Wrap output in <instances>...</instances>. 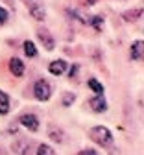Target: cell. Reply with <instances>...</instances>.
Masks as SVG:
<instances>
[{"label":"cell","instance_id":"17","mask_svg":"<svg viewBox=\"0 0 144 155\" xmlns=\"http://www.w3.org/2000/svg\"><path fill=\"white\" fill-rule=\"evenodd\" d=\"M74 102H76V94H74V92H65V94H63V105H65V107L72 105Z\"/></svg>","mask_w":144,"mask_h":155},{"label":"cell","instance_id":"6","mask_svg":"<svg viewBox=\"0 0 144 155\" xmlns=\"http://www.w3.org/2000/svg\"><path fill=\"white\" fill-rule=\"evenodd\" d=\"M9 72L15 76V78H20L24 74V63L18 59V57H11L9 59Z\"/></svg>","mask_w":144,"mask_h":155},{"label":"cell","instance_id":"23","mask_svg":"<svg viewBox=\"0 0 144 155\" xmlns=\"http://www.w3.org/2000/svg\"><path fill=\"white\" fill-rule=\"evenodd\" d=\"M6 2H8V4H13V0H6Z\"/></svg>","mask_w":144,"mask_h":155},{"label":"cell","instance_id":"11","mask_svg":"<svg viewBox=\"0 0 144 155\" xmlns=\"http://www.w3.org/2000/svg\"><path fill=\"white\" fill-rule=\"evenodd\" d=\"M9 113V98L8 94L0 91V114H8Z\"/></svg>","mask_w":144,"mask_h":155},{"label":"cell","instance_id":"22","mask_svg":"<svg viewBox=\"0 0 144 155\" xmlns=\"http://www.w3.org/2000/svg\"><path fill=\"white\" fill-rule=\"evenodd\" d=\"M96 2H98V0H85L87 6H92V4H96Z\"/></svg>","mask_w":144,"mask_h":155},{"label":"cell","instance_id":"3","mask_svg":"<svg viewBox=\"0 0 144 155\" xmlns=\"http://www.w3.org/2000/svg\"><path fill=\"white\" fill-rule=\"evenodd\" d=\"M37 37L41 39V43H43V46L46 50H54L55 48V41H54V37L50 35V31L46 28H39L37 30Z\"/></svg>","mask_w":144,"mask_h":155},{"label":"cell","instance_id":"14","mask_svg":"<svg viewBox=\"0 0 144 155\" xmlns=\"http://www.w3.org/2000/svg\"><path fill=\"white\" fill-rule=\"evenodd\" d=\"M140 17H142V9H129V11L124 13V18L128 22H135V21H139Z\"/></svg>","mask_w":144,"mask_h":155},{"label":"cell","instance_id":"8","mask_svg":"<svg viewBox=\"0 0 144 155\" xmlns=\"http://www.w3.org/2000/svg\"><path fill=\"white\" fill-rule=\"evenodd\" d=\"M144 57V41H135L133 43V46H131V59H135V61H140Z\"/></svg>","mask_w":144,"mask_h":155},{"label":"cell","instance_id":"16","mask_svg":"<svg viewBox=\"0 0 144 155\" xmlns=\"http://www.w3.org/2000/svg\"><path fill=\"white\" fill-rule=\"evenodd\" d=\"M24 54L28 57H35L37 55V48H35V45L32 41H24Z\"/></svg>","mask_w":144,"mask_h":155},{"label":"cell","instance_id":"2","mask_svg":"<svg viewBox=\"0 0 144 155\" xmlns=\"http://www.w3.org/2000/svg\"><path fill=\"white\" fill-rule=\"evenodd\" d=\"M33 94L39 102H48L50 96H52V85L46 80H39L33 85Z\"/></svg>","mask_w":144,"mask_h":155},{"label":"cell","instance_id":"7","mask_svg":"<svg viewBox=\"0 0 144 155\" xmlns=\"http://www.w3.org/2000/svg\"><path fill=\"white\" fill-rule=\"evenodd\" d=\"M11 148L17 155H28V151H30V144H28L26 139H17Z\"/></svg>","mask_w":144,"mask_h":155},{"label":"cell","instance_id":"1","mask_svg":"<svg viewBox=\"0 0 144 155\" xmlns=\"http://www.w3.org/2000/svg\"><path fill=\"white\" fill-rule=\"evenodd\" d=\"M89 135H91V139H92L96 144H100V146L109 148V146L113 144V133H111L105 126H94V127L89 131Z\"/></svg>","mask_w":144,"mask_h":155},{"label":"cell","instance_id":"12","mask_svg":"<svg viewBox=\"0 0 144 155\" xmlns=\"http://www.w3.org/2000/svg\"><path fill=\"white\" fill-rule=\"evenodd\" d=\"M30 13H32V17L35 18V21H45V17H46V11H45L43 6H33L30 9Z\"/></svg>","mask_w":144,"mask_h":155},{"label":"cell","instance_id":"18","mask_svg":"<svg viewBox=\"0 0 144 155\" xmlns=\"http://www.w3.org/2000/svg\"><path fill=\"white\" fill-rule=\"evenodd\" d=\"M37 155H55V151L50 146H46V144H41L37 148Z\"/></svg>","mask_w":144,"mask_h":155},{"label":"cell","instance_id":"10","mask_svg":"<svg viewBox=\"0 0 144 155\" xmlns=\"http://www.w3.org/2000/svg\"><path fill=\"white\" fill-rule=\"evenodd\" d=\"M48 137H50V139H52L54 142H63V140H65V133L61 131L59 127H55V126H50Z\"/></svg>","mask_w":144,"mask_h":155},{"label":"cell","instance_id":"15","mask_svg":"<svg viewBox=\"0 0 144 155\" xmlns=\"http://www.w3.org/2000/svg\"><path fill=\"white\" fill-rule=\"evenodd\" d=\"M87 22L94 28V30H102V26H104V17H100V15H94V17H91V18H87Z\"/></svg>","mask_w":144,"mask_h":155},{"label":"cell","instance_id":"24","mask_svg":"<svg viewBox=\"0 0 144 155\" xmlns=\"http://www.w3.org/2000/svg\"><path fill=\"white\" fill-rule=\"evenodd\" d=\"M0 155H4V151H2V148H0Z\"/></svg>","mask_w":144,"mask_h":155},{"label":"cell","instance_id":"19","mask_svg":"<svg viewBox=\"0 0 144 155\" xmlns=\"http://www.w3.org/2000/svg\"><path fill=\"white\" fill-rule=\"evenodd\" d=\"M8 17H9L8 9H4V8H0V24H6V22H8Z\"/></svg>","mask_w":144,"mask_h":155},{"label":"cell","instance_id":"20","mask_svg":"<svg viewBox=\"0 0 144 155\" xmlns=\"http://www.w3.org/2000/svg\"><path fill=\"white\" fill-rule=\"evenodd\" d=\"M78 70H79V65H72L70 67V80H74V78L78 76Z\"/></svg>","mask_w":144,"mask_h":155},{"label":"cell","instance_id":"21","mask_svg":"<svg viewBox=\"0 0 144 155\" xmlns=\"http://www.w3.org/2000/svg\"><path fill=\"white\" fill-rule=\"evenodd\" d=\"M78 155H98V153H96L94 150H89V148H87V150H81Z\"/></svg>","mask_w":144,"mask_h":155},{"label":"cell","instance_id":"13","mask_svg":"<svg viewBox=\"0 0 144 155\" xmlns=\"http://www.w3.org/2000/svg\"><path fill=\"white\" fill-rule=\"evenodd\" d=\"M89 89H91L92 92H96L98 96L104 94V85H102V83L96 80V78H91V80H89Z\"/></svg>","mask_w":144,"mask_h":155},{"label":"cell","instance_id":"5","mask_svg":"<svg viewBox=\"0 0 144 155\" xmlns=\"http://www.w3.org/2000/svg\"><path fill=\"white\" fill-rule=\"evenodd\" d=\"M20 124H22L26 129H30V131H37L39 129V120H37L35 114H22L20 116Z\"/></svg>","mask_w":144,"mask_h":155},{"label":"cell","instance_id":"9","mask_svg":"<svg viewBox=\"0 0 144 155\" xmlns=\"http://www.w3.org/2000/svg\"><path fill=\"white\" fill-rule=\"evenodd\" d=\"M48 70H50L54 76H61V74H65V70H67V63H65L63 59H55V61L50 63Z\"/></svg>","mask_w":144,"mask_h":155},{"label":"cell","instance_id":"4","mask_svg":"<svg viewBox=\"0 0 144 155\" xmlns=\"http://www.w3.org/2000/svg\"><path fill=\"white\" fill-rule=\"evenodd\" d=\"M89 105H91V109L94 113H104V111H107V102H105L104 96H94V98H91L89 100Z\"/></svg>","mask_w":144,"mask_h":155}]
</instances>
